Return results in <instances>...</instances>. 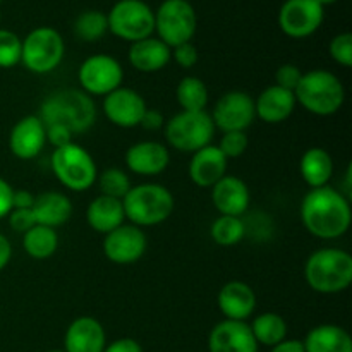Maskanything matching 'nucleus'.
<instances>
[{"label": "nucleus", "instance_id": "25", "mask_svg": "<svg viewBox=\"0 0 352 352\" xmlns=\"http://www.w3.org/2000/svg\"><path fill=\"white\" fill-rule=\"evenodd\" d=\"M36 226L57 227L69 222L72 215V203L64 192L60 191H45L34 196V203L31 206Z\"/></svg>", "mask_w": 352, "mask_h": 352}, {"label": "nucleus", "instance_id": "6", "mask_svg": "<svg viewBox=\"0 0 352 352\" xmlns=\"http://www.w3.org/2000/svg\"><path fill=\"white\" fill-rule=\"evenodd\" d=\"M50 167L57 181L71 191H88L98 177V168L89 151L76 143L54 148Z\"/></svg>", "mask_w": 352, "mask_h": 352}, {"label": "nucleus", "instance_id": "2", "mask_svg": "<svg viewBox=\"0 0 352 352\" xmlns=\"http://www.w3.org/2000/svg\"><path fill=\"white\" fill-rule=\"evenodd\" d=\"M38 117L45 127L62 126L72 134H81L95 124L96 109L91 96L81 89H60L45 98Z\"/></svg>", "mask_w": 352, "mask_h": 352}, {"label": "nucleus", "instance_id": "9", "mask_svg": "<svg viewBox=\"0 0 352 352\" xmlns=\"http://www.w3.org/2000/svg\"><path fill=\"white\" fill-rule=\"evenodd\" d=\"M198 28L195 7L189 0H164L155 12L158 40L174 48L192 40Z\"/></svg>", "mask_w": 352, "mask_h": 352}, {"label": "nucleus", "instance_id": "8", "mask_svg": "<svg viewBox=\"0 0 352 352\" xmlns=\"http://www.w3.org/2000/svg\"><path fill=\"white\" fill-rule=\"evenodd\" d=\"M65 43L57 30L50 26L34 28L23 40L21 62L33 74H48L64 60Z\"/></svg>", "mask_w": 352, "mask_h": 352}, {"label": "nucleus", "instance_id": "43", "mask_svg": "<svg viewBox=\"0 0 352 352\" xmlns=\"http://www.w3.org/2000/svg\"><path fill=\"white\" fill-rule=\"evenodd\" d=\"M103 352H143V347L134 339L124 337V339H117L112 344H109V346H105Z\"/></svg>", "mask_w": 352, "mask_h": 352}, {"label": "nucleus", "instance_id": "26", "mask_svg": "<svg viewBox=\"0 0 352 352\" xmlns=\"http://www.w3.org/2000/svg\"><path fill=\"white\" fill-rule=\"evenodd\" d=\"M124 220H126V215H124V206L120 199L100 195L86 208L88 226L103 236L122 226Z\"/></svg>", "mask_w": 352, "mask_h": 352}, {"label": "nucleus", "instance_id": "42", "mask_svg": "<svg viewBox=\"0 0 352 352\" xmlns=\"http://www.w3.org/2000/svg\"><path fill=\"white\" fill-rule=\"evenodd\" d=\"M12 186L0 177V219H6L12 210Z\"/></svg>", "mask_w": 352, "mask_h": 352}, {"label": "nucleus", "instance_id": "20", "mask_svg": "<svg viewBox=\"0 0 352 352\" xmlns=\"http://www.w3.org/2000/svg\"><path fill=\"white\" fill-rule=\"evenodd\" d=\"M212 201L220 215L241 217L250 208V188L243 179L226 175L212 188Z\"/></svg>", "mask_w": 352, "mask_h": 352}, {"label": "nucleus", "instance_id": "40", "mask_svg": "<svg viewBox=\"0 0 352 352\" xmlns=\"http://www.w3.org/2000/svg\"><path fill=\"white\" fill-rule=\"evenodd\" d=\"M7 217H9V226L14 232L24 234L28 232L31 227L36 226V220H34V215L33 212H31V208H26V210L12 208Z\"/></svg>", "mask_w": 352, "mask_h": 352}, {"label": "nucleus", "instance_id": "22", "mask_svg": "<svg viewBox=\"0 0 352 352\" xmlns=\"http://www.w3.org/2000/svg\"><path fill=\"white\" fill-rule=\"evenodd\" d=\"M227 158L215 144L201 148L192 153L189 162V177L198 188H213L227 175Z\"/></svg>", "mask_w": 352, "mask_h": 352}, {"label": "nucleus", "instance_id": "46", "mask_svg": "<svg viewBox=\"0 0 352 352\" xmlns=\"http://www.w3.org/2000/svg\"><path fill=\"white\" fill-rule=\"evenodd\" d=\"M272 352H305V344H302V340L285 339L280 344L272 347Z\"/></svg>", "mask_w": 352, "mask_h": 352}, {"label": "nucleus", "instance_id": "1", "mask_svg": "<svg viewBox=\"0 0 352 352\" xmlns=\"http://www.w3.org/2000/svg\"><path fill=\"white\" fill-rule=\"evenodd\" d=\"M299 213L305 229L323 241L342 237L349 230L352 220L349 201L332 186L309 189L302 198Z\"/></svg>", "mask_w": 352, "mask_h": 352}, {"label": "nucleus", "instance_id": "21", "mask_svg": "<svg viewBox=\"0 0 352 352\" xmlns=\"http://www.w3.org/2000/svg\"><path fill=\"white\" fill-rule=\"evenodd\" d=\"M217 305L226 320L246 322L256 309V294L246 282H227L219 291Z\"/></svg>", "mask_w": 352, "mask_h": 352}, {"label": "nucleus", "instance_id": "13", "mask_svg": "<svg viewBox=\"0 0 352 352\" xmlns=\"http://www.w3.org/2000/svg\"><path fill=\"white\" fill-rule=\"evenodd\" d=\"M212 116L213 124L222 133L230 131H243L246 133L248 127L256 119L254 112V98L246 91H227L217 100L213 107Z\"/></svg>", "mask_w": 352, "mask_h": 352}, {"label": "nucleus", "instance_id": "12", "mask_svg": "<svg viewBox=\"0 0 352 352\" xmlns=\"http://www.w3.org/2000/svg\"><path fill=\"white\" fill-rule=\"evenodd\" d=\"M325 19V7L316 0H285L278 10V28L289 38L302 40L320 30Z\"/></svg>", "mask_w": 352, "mask_h": 352}, {"label": "nucleus", "instance_id": "44", "mask_svg": "<svg viewBox=\"0 0 352 352\" xmlns=\"http://www.w3.org/2000/svg\"><path fill=\"white\" fill-rule=\"evenodd\" d=\"M165 124L164 120V116H162L160 112H157V110H150L146 109V112H144L143 119H141V127H144V129L148 131H158L162 129Z\"/></svg>", "mask_w": 352, "mask_h": 352}, {"label": "nucleus", "instance_id": "32", "mask_svg": "<svg viewBox=\"0 0 352 352\" xmlns=\"http://www.w3.org/2000/svg\"><path fill=\"white\" fill-rule=\"evenodd\" d=\"M210 236L219 246H236L246 236V226L241 217L220 215L210 227Z\"/></svg>", "mask_w": 352, "mask_h": 352}, {"label": "nucleus", "instance_id": "34", "mask_svg": "<svg viewBox=\"0 0 352 352\" xmlns=\"http://www.w3.org/2000/svg\"><path fill=\"white\" fill-rule=\"evenodd\" d=\"M96 182H98L100 195L109 196V198L120 199V201H122L124 196L129 192V189L133 188V186H131L129 175H127L124 170H120V168H116V167L107 168V170H103L102 174H98Z\"/></svg>", "mask_w": 352, "mask_h": 352}, {"label": "nucleus", "instance_id": "7", "mask_svg": "<svg viewBox=\"0 0 352 352\" xmlns=\"http://www.w3.org/2000/svg\"><path fill=\"white\" fill-rule=\"evenodd\" d=\"M168 146L181 153H195L212 143L215 124L206 110L201 112H179L164 124Z\"/></svg>", "mask_w": 352, "mask_h": 352}, {"label": "nucleus", "instance_id": "38", "mask_svg": "<svg viewBox=\"0 0 352 352\" xmlns=\"http://www.w3.org/2000/svg\"><path fill=\"white\" fill-rule=\"evenodd\" d=\"M301 69L294 64H284L277 69L275 72V85L280 86V88L289 89V91H294L298 82L301 81Z\"/></svg>", "mask_w": 352, "mask_h": 352}, {"label": "nucleus", "instance_id": "17", "mask_svg": "<svg viewBox=\"0 0 352 352\" xmlns=\"http://www.w3.org/2000/svg\"><path fill=\"white\" fill-rule=\"evenodd\" d=\"M210 352H258V342L246 322L223 320L217 323L208 337Z\"/></svg>", "mask_w": 352, "mask_h": 352}, {"label": "nucleus", "instance_id": "5", "mask_svg": "<svg viewBox=\"0 0 352 352\" xmlns=\"http://www.w3.org/2000/svg\"><path fill=\"white\" fill-rule=\"evenodd\" d=\"M124 215L136 227H155L170 219L174 213V195L165 186L144 182L133 186L122 198Z\"/></svg>", "mask_w": 352, "mask_h": 352}, {"label": "nucleus", "instance_id": "15", "mask_svg": "<svg viewBox=\"0 0 352 352\" xmlns=\"http://www.w3.org/2000/svg\"><path fill=\"white\" fill-rule=\"evenodd\" d=\"M146 109L148 107L143 96L136 89L124 88V86L113 89L103 98L105 117L113 126L122 127V129L140 126Z\"/></svg>", "mask_w": 352, "mask_h": 352}, {"label": "nucleus", "instance_id": "29", "mask_svg": "<svg viewBox=\"0 0 352 352\" xmlns=\"http://www.w3.org/2000/svg\"><path fill=\"white\" fill-rule=\"evenodd\" d=\"M23 248L34 260H48L57 251L58 236L52 227L34 226L23 234Z\"/></svg>", "mask_w": 352, "mask_h": 352}, {"label": "nucleus", "instance_id": "19", "mask_svg": "<svg viewBox=\"0 0 352 352\" xmlns=\"http://www.w3.org/2000/svg\"><path fill=\"white\" fill-rule=\"evenodd\" d=\"M105 346V329L91 316H79L65 330L64 352H103Z\"/></svg>", "mask_w": 352, "mask_h": 352}, {"label": "nucleus", "instance_id": "51", "mask_svg": "<svg viewBox=\"0 0 352 352\" xmlns=\"http://www.w3.org/2000/svg\"><path fill=\"white\" fill-rule=\"evenodd\" d=\"M0 2H2V0H0Z\"/></svg>", "mask_w": 352, "mask_h": 352}, {"label": "nucleus", "instance_id": "33", "mask_svg": "<svg viewBox=\"0 0 352 352\" xmlns=\"http://www.w3.org/2000/svg\"><path fill=\"white\" fill-rule=\"evenodd\" d=\"M107 31H109V21L107 14L102 10H85L74 21L76 36L88 43L102 40Z\"/></svg>", "mask_w": 352, "mask_h": 352}, {"label": "nucleus", "instance_id": "16", "mask_svg": "<svg viewBox=\"0 0 352 352\" xmlns=\"http://www.w3.org/2000/svg\"><path fill=\"white\" fill-rule=\"evenodd\" d=\"M47 143L45 126L38 116H26L14 124L9 134V148L19 160H33Z\"/></svg>", "mask_w": 352, "mask_h": 352}, {"label": "nucleus", "instance_id": "35", "mask_svg": "<svg viewBox=\"0 0 352 352\" xmlns=\"http://www.w3.org/2000/svg\"><path fill=\"white\" fill-rule=\"evenodd\" d=\"M23 40L14 31L0 28V69H10L21 64Z\"/></svg>", "mask_w": 352, "mask_h": 352}, {"label": "nucleus", "instance_id": "39", "mask_svg": "<svg viewBox=\"0 0 352 352\" xmlns=\"http://www.w3.org/2000/svg\"><path fill=\"white\" fill-rule=\"evenodd\" d=\"M172 57H174L175 64L182 69H192L199 60L198 48H196L191 41L172 48Z\"/></svg>", "mask_w": 352, "mask_h": 352}, {"label": "nucleus", "instance_id": "3", "mask_svg": "<svg viewBox=\"0 0 352 352\" xmlns=\"http://www.w3.org/2000/svg\"><path fill=\"white\" fill-rule=\"evenodd\" d=\"M306 284L318 294H339L352 284V256L339 248H323L309 254Z\"/></svg>", "mask_w": 352, "mask_h": 352}, {"label": "nucleus", "instance_id": "11", "mask_svg": "<svg viewBox=\"0 0 352 352\" xmlns=\"http://www.w3.org/2000/svg\"><path fill=\"white\" fill-rule=\"evenodd\" d=\"M78 81L81 85V91L86 95L107 96L122 86L124 69L112 55L96 54L79 65Z\"/></svg>", "mask_w": 352, "mask_h": 352}, {"label": "nucleus", "instance_id": "10", "mask_svg": "<svg viewBox=\"0 0 352 352\" xmlns=\"http://www.w3.org/2000/svg\"><path fill=\"white\" fill-rule=\"evenodd\" d=\"M107 21L110 33L129 43L150 38L155 31V12L144 0H119Z\"/></svg>", "mask_w": 352, "mask_h": 352}, {"label": "nucleus", "instance_id": "41", "mask_svg": "<svg viewBox=\"0 0 352 352\" xmlns=\"http://www.w3.org/2000/svg\"><path fill=\"white\" fill-rule=\"evenodd\" d=\"M45 133H47V141L54 148L72 143V136H74L71 131L62 126H47L45 127Z\"/></svg>", "mask_w": 352, "mask_h": 352}, {"label": "nucleus", "instance_id": "27", "mask_svg": "<svg viewBox=\"0 0 352 352\" xmlns=\"http://www.w3.org/2000/svg\"><path fill=\"white\" fill-rule=\"evenodd\" d=\"M302 344L305 352H352V339L347 330L330 323L309 330Z\"/></svg>", "mask_w": 352, "mask_h": 352}, {"label": "nucleus", "instance_id": "48", "mask_svg": "<svg viewBox=\"0 0 352 352\" xmlns=\"http://www.w3.org/2000/svg\"><path fill=\"white\" fill-rule=\"evenodd\" d=\"M316 2L320 3V6H332V3H336V2H339V0H316Z\"/></svg>", "mask_w": 352, "mask_h": 352}, {"label": "nucleus", "instance_id": "23", "mask_svg": "<svg viewBox=\"0 0 352 352\" xmlns=\"http://www.w3.org/2000/svg\"><path fill=\"white\" fill-rule=\"evenodd\" d=\"M296 105L294 91L274 85L265 88L254 100V112L263 122L280 124L292 116Z\"/></svg>", "mask_w": 352, "mask_h": 352}, {"label": "nucleus", "instance_id": "37", "mask_svg": "<svg viewBox=\"0 0 352 352\" xmlns=\"http://www.w3.org/2000/svg\"><path fill=\"white\" fill-rule=\"evenodd\" d=\"M330 57L342 67H351L352 65V34L340 33L332 38L329 45Z\"/></svg>", "mask_w": 352, "mask_h": 352}, {"label": "nucleus", "instance_id": "50", "mask_svg": "<svg viewBox=\"0 0 352 352\" xmlns=\"http://www.w3.org/2000/svg\"><path fill=\"white\" fill-rule=\"evenodd\" d=\"M0 23H2V14H0Z\"/></svg>", "mask_w": 352, "mask_h": 352}, {"label": "nucleus", "instance_id": "18", "mask_svg": "<svg viewBox=\"0 0 352 352\" xmlns=\"http://www.w3.org/2000/svg\"><path fill=\"white\" fill-rule=\"evenodd\" d=\"M170 164V151L158 141H140L127 148L126 165L133 174L158 175Z\"/></svg>", "mask_w": 352, "mask_h": 352}, {"label": "nucleus", "instance_id": "4", "mask_svg": "<svg viewBox=\"0 0 352 352\" xmlns=\"http://www.w3.org/2000/svg\"><path fill=\"white\" fill-rule=\"evenodd\" d=\"M296 103L308 112L329 117L339 112L346 100V88L333 72L315 69L302 72L301 81L294 89Z\"/></svg>", "mask_w": 352, "mask_h": 352}, {"label": "nucleus", "instance_id": "30", "mask_svg": "<svg viewBox=\"0 0 352 352\" xmlns=\"http://www.w3.org/2000/svg\"><path fill=\"white\" fill-rule=\"evenodd\" d=\"M254 340L261 346L274 347L287 337V323L278 313H261L250 325Z\"/></svg>", "mask_w": 352, "mask_h": 352}, {"label": "nucleus", "instance_id": "28", "mask_svg": "<svg viewBox=\"0 0 352 352\" xmlns=\"http://www.w3.org/2000/svg\"><path fill=\"white\" fill-rule=\"evenodd\" d=\"M299 172L309 189L323 188L329 186V181L333 175V160L325 148L313 146L302 153Z\"/></svg>", "mask_w": 352, "mask_h": 352}, {"label": "nucleus", "instance_id": "47", "mask_svg": "<svg viewBox=\"0 0 352 352\" xmlns=\"http://www.w3.org/2000/svg\"><path fill=\"white\" fill-rule=\"evenodd\" d=\"M10 258H12V246H10L9 239L0 234V272L9 265Z\"/></svg>", "mask_w": 352, "mask_h": 352}, {"label": "nucleus", "instance_id": "36", "mask_svg": "<svg viewBox=\"0 0 352 352\" xmlns=\"http://www.w3.org/2000/svg\"><path fill=\"white\" fill-rule=\"evenodd\" d=\"M248 144H250V141H248L246 133H243V131H230V133H223L217 146L222 151L223 157L230 160V158L243 157L248 150Z\"/></svg>", "mask_w": 352, "mask_h": 352}, {"label": "nucleus", "instance_id": "14", "mask_svg": "<svg viewBox=\"0 0 352 352\" xmlns=\"http://www.w3.org/2000/svg\"><path fill=\"white\" fill-rule=\"evenodd\" d=\"M146 234L133 223L129 226L122 223L112 232L105 234V239H103V253L107 260L116 265L136 263L146 253Z\"/></svg>", "mask_w": 352, "mask_h": 352}, {"label": "nucleus", "instance_id": "24", "mask_svg": "<svg viewBox=\"0 0 352 352\" xmlns=\"http://www.w3.org/2000/svg\"><path fill=\"white\" fill-rule=\"evenodd\" d=\"M127 58L136 71L150 74L167 67L168 62L172 60V48L158 38L150 36L131 43Z\"/></svg>", "mask_w": 352, "mask_h": 352}, {"label": "nucleus", "instance_id": "49", "mask_svg": "<svg viewBox=\"0 0 352 352\" xmlns=\"http://www.w3.org/2000/svg\"><path fill=\"white\" fill-rule=\"evenodd\" d=\"M48 352H64V351H57V349H55V351H48Z\"/></svg>", "mask_w": 352, "mask_h": 352}, {"label": "nucleus", "instance_id": "45", "mask_svg": "<svg viewBox=\"0 0 352 352\" xmlns=\"http://www.w3.org/2000/svg\"><path fill=\"white\" fill-rule=\"evenodd\" d=\"M34 203V195L28 189H17L12 192V208L26 210L31 208Z\"/></svg>", "mask_w": 352, "mask_h": 352}, {"label": "nucleus", "instance_id": "31", "mask_svg": "<svg viewBox=\"0 0 352 352\" xmlns=\"http://www.w3.org/2000/svg\"><path fill=\"white\" fill-rule=\"evenodd\" d=\"M175 98L184 112H201L208 105V88L196 76H186L179 81Z\"/></svg>", "mask_w": 352, "mask_h": 352}]
</instances>
